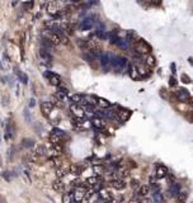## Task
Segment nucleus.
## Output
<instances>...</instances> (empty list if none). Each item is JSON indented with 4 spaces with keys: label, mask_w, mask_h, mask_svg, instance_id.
<instances>
[{
    "label": "nucleus",
    "mask_w": 193,
    "mask_h": 203,
    "mask_svg": "<svg viewBox=\"0 0 193 203\" xmlns=\"http://www.w3.org/2000/svg\"><path fill=\"white\" fill-rule=\"evenodd\" d=\"M87 192H88V189H85L84 187H79V188H75L74 193H73L74 202H76V203H82V202L85 199Z\"/></svg>",
    "instance_id": "nucleus-1"
},
{
    "label": "nucleus",
    "mask_w": 193,
    "mask_h": 203,
    "mask_svg": "<svg viewBox=\"0 0 193 203\" xmlns=\"http://www.w3.org/2000/svg\"><path fill=\"white\" fill-rule=\"evenodd\" d=\"M45 76L48 79V81H50L51 85H55V87H57V88L61 87L62 80H61L60 76L57 75V74L52 72V71H46V72H45Z\"/></svg>",
    "instance_id": "nucleus-2"
},
{
    "label": "nucleus",
    "mask_w": 193,
    "mask_h": 203,
    "mask_svg": "<svg viewBox=\"0 0 193 203\" xmlns=\"http://www.w3.org/2000/svg\"><path fill=\"white\" fill-rule=\"evenodd\" d=\"M99 62L102 67L104 69V70H109L112 69V61H111V53H102L99 56Z\"/></svg>",
    "instance_id": "nucleus-3"
},
{
    "label": "nucleus",
    "mask_w": 193,
    "mask_h": 203,
    "mask_svg": "<svg viewBox=\"0 0 193 203\" xmlns=\"http://www.w3.org/2000/svg\"><path fill=\"white\" fill-rule=\"evenodd\" d=\"M168 168L163 164H156L155 166V177L158 179H163V178H167L168 177Z\"/></svg>",
    "instance_id": "nucleus-4"
},
{
    "label": "nucleus",
    "mask_w": 193,
    "mask_h": 203,
    "mask_svg": "<svg viewBox=\"0 0 193 203\" xmlns=\"http://www.w3.org/2000/svg\"><path fill=\"white\" fill-rule=\"evenodd\" d=\"M135 50L138 52V53H146V55H150V46L146 43L145 41H137L135 43Z\"/></svg>",
    "instance_id": "nucleus-5"
},
{
    "label": "nucleus",
    "mask_w": 193,
    "mask_h": 203,
    "mask_svg": "<svg viewBox=\"0 0 193 203\" xmlns=\"http://www.w3.org/2000/svg\"><path fill=\"white\" fill-rule=\"evenodd\" d=\"M70 110L73 112V114H74L75 118L83 119L84 117H85V109L83 108V107H80L79 104H73L70 107Z\"/></svg>",
    "instance_id": "nucleus-6"
},
{
    "label": "nucleus",
    "mask_w": 193,
    "mask_h": 203,
    "mask_svg": "<svg viewBox=\"0 0 193 203\" xmlns=\"http://www.w3.org/2000/svg\"><path fill=\"white\" fill-rule=\"evenodd\" d=\"M46 10H47V13H48V14L52 15V17H55V18L58 15V13L61 12V10L58 9V3H55V1L48 3V4H47Z\"/></svg>",
    "instance_id": "nucleus-7"
},
{
    "label": "nucleus",
    "mask_w": 193,
    "mask_h": 203,
    "mask_svg": "<svg viewBox=\"0 0 193 203\" xmlns=\"http://www.w3.org/2000/svg\"><path fill=\"white\" fill-rule=\"evenodd\" d=\"M109 185L112 187V188L117 189V190H122V189L126 188V181L123 179H121V178H114V179H112L109 181Z\"/></svg>",
    "instance_id": "nucleus-8"
},
{
    "label": "nucleus",
    "mask_w": 193,
    "mask_h": 203,
    "mask_svg": "<svg viewBox=\"0 0 193 203\" xmlns=\"http://www.w3.org/2000/svg\"><path fill=\"white\" fill-rule=\"evenodd\" d=\"M94 18H95L94 15H90V17L85 18L83 22L80 23V29H82V31H89L93 27V24H94V20H93Z\"/></svg>",
    "instance_id": "nucleus-9"
},
{
    "label": "nucleus",
    "mask_w": 193,
    "mask_h": 203,
    "mask_svg": "<svg viewBox=\"0 0 193 203\" xmlns=\"http://www.w3.org/2000/svg\"><path fill=\"white\" fill-rule=\"evenodd\" d=\"M99 198L100 201H103V202H112L113 201V196H112V193L109 190H107V189H102L99 190Z\"/></svg>",
    "instance_id": "nucleus-10"
},
{
    "label": "nucleus",
    "mask_w": 193,
    "mask_h": 203,
    "mask_svg": "<svg viewBox=\"0 0 193 203\" xmlns=\"http://www.w3.org/2000/svg\"><path fill=\"white\" fill-rule=\"evenodd\" d=\"M53 109V105L50 103V102H43V103L41 104V112L43 113L45 117H48L51 114V112Z\"/></svg>",
    "instance_id": "nucleus-11"
},
{
    "label": "nucleus",
    "mask_w": 193,
    "mask_h": 203,
    "mask_svg": "<svg viewBox=\"0 0 193 203\" xmlns=\"http://www.w3.org/2000/svg\"><path fill=\"white\" fill-rule=\"evenodd\" d=\"M61 34L62 33H52V32H50V33H48V41H50L52 45H60L62 42Z\"/></svg>",
    "instance_id": "nucleus-12"
},
{
    "label": "nucleus",
    "mask_w": 193,
    "mask_h": 203,
    "mask_svg": "<svg viewBox=\"0 0 193 203\" xmlns=\"http://www.w3.org/2000/svg\"><path fill=\"white\" fill-rule=\"evenodd\" d=\"M52 188L58 193H65V183L61 179H57L52 183Z\"/></svg>",
    "instance_id": "nucleus-13"
},
{
    "label": "nucleus",
    "mask_w": 193,
    "mask_h": 203,
    "mask_svg": "<svg viewBox=\"0 0 193 203\" xmlns=\"http://www.w3.org/2000/svg\"><path fill=\"white\" fill-rule=\"evenodd\" d=\"M48 140H50L51 145H62V142H64L62 136L56 135V133H53V132H51V135H50V137H48Z\"/></svg>",
    "instance_id": "nucleus-14"
},
{
    "label": "nucleus",
    "mask_w": 193,
    "mask_h": 203,
    "mask_svg": "<svg viewBox=\"0 0 193 203\" xmlns=\"http://www.w3.org/2000/svg\"><path fill=\"white\" fill-rule=\"evenodd\" d=\"M40 56L42 58V61H45L47 63H51L52 62V56L50 55V52H48L46 49H41L40 50Z\"/></svg>",
    "instance_id": "nucleus-15"
},
{
    "label": "nucleus",
    "mask_w": 193,
    "mask_h": 203,
    "mask_svg": "<svg viewBox=\"0 0 193 203\" xmlns=\"http://www.w3.org/2000/svg\"><path fill=\"white\" fill-rule=\"evenodd\" d=\"M169 193H170V196L177 197L180 193V184L179 183H171L169 185Z\"/></svg>",
    "instance_id": "nucleus-16"
},
{
    "label": "nucleus",
    "mask_w": 193,
    "mask_h": 203,
    "mask_svg": "<svg viewBox=\"0 0 193 203\" xmlns=\"http://www.w3.org/2000/svg\"><path fill=\"white\" fill-rule=\"evenodd\" d=\"M117 116H118V119H120L121 122H125V121H127L128 118H130L131 112L127 110V109H121V110L117 112Z\"/></svg>",
    "instance_id": "nucleus-17"
},
{
    "label": "nucleus",
    "mask_w": 193,
    "mask_h": 203,
    "mask_svg": "<svg viewBox=\"0 0 193 203\" xmlns=\"http://www.w3.org/2000/svg\"><path fill=\"white\" fill-rule=\"evenodd\" d=\"M69 173H70V169L66 166H61L56 170V177H57V179H62L64 177H66Z\"/></svg>",
    "instance_id": "nucleus-18"
},
{
    "label": "nucleus",
    "mask_w": 193,
    "mask_h": 203,
    "mask_svg": "<svg viewBox=\"0 0 193 203\" xmlns=\"http://www.w3.org/2000/svg\"><path fill=\"white\" fill-rule=\"evenodd\" d=\"M177 95H178L179 100H182V102L189 100V94H188V92H187V90H184V89H179L178 93H177Z\"/></svg>",
    "instance_id": "nucleus-19"
},
{
    "label": "nucleus",
    "mask_w": 193,
    "mask_h": 203,
    "mask_svg": "<svg viewBox=\"0 0 193 203\" xmlns=\"http://www.w3.org/2000/svg\"><path fill=\"white\" fill-rule=\"evenodd\" d=\"M69 169H70V174H74V175H80L83 173V168L80 166V165H76V164L70 165Z\"/></svg>",
    "instance_id": "nucleus-20"
},
{
    "label": "nucleus",
    "mask_w": 193,
    "mask_h": 203,
    "mask_svg": "<svg viewBox=\"0 0 193 203\" xmlns=\"http://www.w3.org/2000/svg\"><path fill=\"white\" fill-rule=\"evenodd\" d=\"M145 63H146L147 67H154L155 65H156V60H155L154 56L146 55V56H145Z\"/></svg>",
    "instance_id": "nucleus-21"
},
{
    "label": "nucleus",
    "mask_w": 193,
    "mask_h": 203,
    "mask_svg": "<svg viewBox=\"0 0 193 203\" xmlns=\"http://www.w3.org/2000/svg\"><path fill=\"white\" fill-rule=\"evenodd\" d=\"M130 76L133 79V80H138V79H141V75H140V71L137 70V67L136 66H131L130 69Z\"/></svg>",
    "instance_id": "nucleus-22"
},
{
    "label": "nucleus",
    "mask_w": 193,
    "mask_h": 203,
    "mask_svg": "<svg viewBox=\"0 0 193 203\" xmlns=\"http://www.w3.org/2000/svg\"><path fill=\"white\" fill-rule=\"evenodd\" d=\"M92 123L95 128H98V130H103V128L105 127V122L102 119V118H94L92 121Z\"/></svg>",
    "instance_id": "nucleus-23"
},
{
    "label": "nucleus",
    "mask_w": 193,
    "mask_h": 203,
    "mask_svg": "<svg viewBox=\"0 0 193 203\" xmlns=\"http://www.w3.org/2000/svg\"><path fill=\"white\" fill-rule=\"evenodd\" d=\"M149 192H150L149 185H141V187H138V189H137V194H138V197H145L149 194Z\"/></svg>",
    "instance_id": "nucleus-24"
},
{
    "label": "nucleus",
    "mask_w": 193,
    "mask_h": 203,
    "mask_svg": "<svg viewBox=\"0 0 193 203\" xmlns=\"http://www.w3.org/2000/svg\"><path fill=\"white\" fill-rule=\"evenodd\" d=\"M14 70H15V74H17V76L19 78V80H20V81H22L23 84H27V83H28V76H27L24 72H22V71H20L18 67H15Z\"/></svg>",
    "instance_id": "nucleus-25"
},
{
    "label": "nucleus",
    "mask_w": 193,
    "mask_h": 203,
    "mask_svg": "<svg viewBox=\"0 0 193 203\" xmlns=\"http://www.w3.org/2000/svg\"><path fill=\"white\" fill-rule=\"evenodd\" d=\"M71 102L74 104H80V103H83V100H84V95L82 94H74L71 95Z\"/></svg>",
    "instance_id": "nucleus-26"
},
{
    "label": "nucleus",
    "mask_w": 193,
    "mask_h": 203,
    "mask_svg": "<svg viewBox=\"0 0 193 203\" xmlns=\"http://www.w3.org/2000/svg\"><path fill=\"white\" fill-rule=\"evenodd\" d=\"M45 155H47V149L43 145L36 147V156H45Z\"/></svg>",
    "instance_id": "nucleus-27"
},
{
    "label": "nucleus",
    "mask_w": 193,
    "mask_h": 203,
    "mask_svg": "<svg viewBox=\"0 0 193 203\" xmlns=\"http://www.w3.org/2000/svg\"><path fill=\"white\" fill-rule=\"evenodd\" d=\"M187 197H188V194H187L186 192H180V193L175 197L177 203H186V201H187Z\"/></svg>",
    "instance_id": "nucleus-28"
},
{
    "label": "nucleus",
    "mask_w": 193,
    "mask_h": 203,
    "mask_svg": "<svg viewBox=\"0 0 193 203\" xmlns=\"http://www.w3.org/2000/svg\"><path fill=\"white\" fill-rule=\"evenodd\" d=\"M96 103H98L99 107H102V108H108V107H111V103L108 100H105L103 98H96Z\"/></svg>",
    "instance_id": "nucleus-29"
},
{
    "label": "nucleus",
    "mask_w": 193,
    "mask_h": 203,
    "mask_svg": "<svg viewBox=\"0 0 193 203\" xmlns=\"http://www.w3.org/2000/svg\"><path fill=\"white\" fill-rule=\"evenodd\" d=\"M116 45L118 46L120 49L126 50L127 47H128V45H130V41H128V40H118V41H117V43H116Z\"/></svg>",
    "instance_id": "nucleus-30"
},
{
    "label": "nucleus",
    "mask_w": 193,
    "mask_h": 203,
    "mask_svg": "<svg viewBox=\"0 0 193 203\" xmlns=\"http://www.w3.org/2000/svg\"><path fill=\"white\" fill-rule=\"evenodd\" d=\"M74 201L73 198V193H64L62 194V203H71Z\"/></svg>",
    "instance_id": "nucleus-31"
},
{
    "label": "nucleus",
    "mask_w": 193,
    "mask_h": 203,
    "mask_svg": "<svg viewBox=\"0 0 193 203\" xmlns=\"http://www.w3.org/2000/svg\"><path fill=\"white\" fill-rule=\"evenodd\" d=\"M153 199H154V203H164L163 196H162V193H160V192H155Z\"/></svg>",
    "instance_id": "nucleus-32"
},
{
    "label": "nucleus",
    "mask_w": 193,
    "mask_h": 203,
    "mask_svg": "<svg viewBox=\"0 0 193 203\" xmlns=\"http://www.w3.org/2000/svg\"><path fill=\"white\" fill-rule=\"evenodd\" d=\"M50 103L53 105V107H60V108H61V107L64 105V103H62V102H60V100H58L56 97H52L51 98V102H50Z\"/></svg>",
    "instance_id": "nucleus-33"
},
{
    "label": "nucleus",
    "mask_w": 193,
    "mask_h": 203,
    "mask_svg": "<svg viewBox=\"0 0 193 203\" xmlns=\"http://www.w3.org/2000/svg\"><path fill=\"white\" fill-rule=\"evenodd\" d=\"M118 177H120L121 179H125V178H127V177H130V170H127V169H123V170H121Z\"/></svg>",
    "instance_id": "nucleus-34"
},
{
    "label": "nucleus",
    "mask_w": 193,
    "mask_h": 203,
    "mask_svg": "<svg viewBox=\"0 0 193 203\" xmlns=\"http://www.w3.org/2000/svg\"><path fill=\"white\" fill-rule=\"evenodd\" d=\"M23 145H24L25 147H32V146L34 145V143H33V141H32V140H24Z\"/></svg>",
    "instance_id": "nucleus-35"
},
{
    "label": "nucleus",
    "mask_w": 193,
    "mask_h": 203,
    "mask_svg": "<svg viewBox=\"0 0 193 203\" xmlns=\"http://www.w3.org/2000/svg\"><path fill=\"white\" fill-rule=\"evenodd\" d=\"M94 172L96 174H102V173H104V168L103 166H94Z\"/></svg>",
    "instance_id": "nucleus-36"
},
{
    "label": "nucleus",
    "mask_w": 193,
    "mask_h": 203,
    "mask_svg": "<svg viewBox=\"0 0 193 203\" xmlns=\"http://www.w3.org/2000/svg\"><path fill=\"white\" fill-rule=\"evenodd\" d=\"M33 5H34V3H33V1H28V3H23V7H24L25 9H31V8H33Z\"/></svg>",
    "instance_id": "nucleus-37"
},
{
    "label": "nucleus",
    "mask_w": 193,
    "mask_h": 203,
    "mask_svg": "<svg viewBox=\"0 0 193 203\" xmlns=\"http://www.w3.org/2000/svg\"><path fill=\"white\" fill-rule=\"evenodd\" d=\"M24 118L27 119V122H31V116H29V110L24 109Z\"/></svg>",
    "instance_id": "nucleus-38"
},
{
    "label": "nucleus",
    "mask_w": 193,
    "mask_h": 203,
    "mask_svg": "<svg viewBox=\"0 0 193 203\" xmlns=\"http://www.w3.org/2000/svg\"><path fill=\"white\" fill-rule=\"evenodd\" d=\"M182 80H183V83H186V84H189V83H191V79L187 76V75H182Z\"/></svg>",
    "instance_id": "nucleus-39"
},
{
    "label": "nucleus",
    "mask_w": 193,
    "mask_h": 203,
    "mask_svg": "<svg viewBox=\"0 0 193 203\" xmlns=\"http://www.w3.org/2000/svg\"><path fill=\"white\" fill-rule=\"evenodd\" d=\"M34 105H36V100L33 98H31L29 99V107H34Z\"/></svg>",
    "instance_id": "nucleus-40"
},
{
    "label": "nucleus",
    "mask_w": 193,
    "mask_h": 203,
    "mask_svg": "<svg viewBox=\"0 0 193 203\" xmlns=\"http://www.w3.org/2000/svg\"><path fill=\"white\" fill-rule=\"evenodd\" d=\"M171 87H174V85H177V83H175V79L174 78H170V83H169Z\"/></svg>",
    "instance_id": "nucleus-41"
},
{
    "label": "nucleus",
    "mask_w": 193,
    "mask_h": 203,
    "mask_svg": "<svg viewBox=\"0 0 193 203\" xmlns=\"http://www.w3.org/2000/svg\"><path fill=\"white\" fill-rule=\"evenodd\" d=\"M171 72H173V74L177 72V71H175V65H174V63H171Z\"/></svg>",
    "instance_id": "nucleus-42"
},
{
    "label": "nucleus",
    "mask_w": 193,
    "mask_h": 203,
    "mask_svg": "<svg viewBox=\"0 0 193 203\" xmlns=\"http://www.w3.org/2000/svg\"><path fill=\"white\" fill-rule=\"evenodd\" d=\"M131 185H132V187H136V185H137V180L133 179V180H132V183H131Z\"/></svg>",
    "instance_id": "nucleus-43"
},
{
    "label": "nucleus",
    "mask_w": 193,
    "mask_h": 203,
    "mask_svg": "<svg viewBox=\"0 0 193 203\" xmlns=\"http://www.w3.org/2000/svg\"><path fill=\"white\" fill-rule=\"evenodd\" d=\"M130 203H140V201L135 198V199H131V201H130Z\"/></svg>",
    "instance_id": "nucleus-44"
},
{
    "label": "nucleus",
    "mask_w": 193,
    "mask_h": 203,
    "mask_svg": "<svg viewBox=\"0 0 193 203\" xmlns=\"http://www.w3.org/2000/svg\"><path fill=\"white\" fill-rule=\"evenodd\" d=\"M1 125H3V122H1V121H0V126H1Z\"/></svg>",
    "instance_id": "nucleus-45"
},
{
    "label": "nucleus",
    "mask_w": 193,
    "mask_h": 203,
    "mask_svg": "<svg viewBox=\"0 0 193 203\" xmlns=\"http://www.w3.org/2000/svg\"><path fill=\"white\" fill-rule=\"evenodd\" d=\"M192 102H193V98H192Z\"/></svg>",
    "instance_id": "nucleus-46"
},
{
    "label": "nucleus",
    "mask_w": 193,
    "mask_h": 203,
    "mask_svg": "<svg viewBox=\"0 0 193 203\" xmlns=\"http://www.w3.org/2000/svg\"><path fill=\"white\" fill-rule=\"evenodd\" d=\"M0 66H1V63H0Z\"/></svg>",
    "instance_id": "nucleus-47"
},
{
    "label": "nucleus",
    "mask_w": 193,
    "mask_h": 203,
    "mask_svg": "<svg viewBox=\"0 0 193 203\" xmlns=\"http://www.w3.org/2000/svg\"><path fill=\"white\" fill-rule=\"evenodd\" d=\"M95 203H98V202H95Z\"/></svg>",
    "instance_id": "nucleus-48"
}]
</instances>
